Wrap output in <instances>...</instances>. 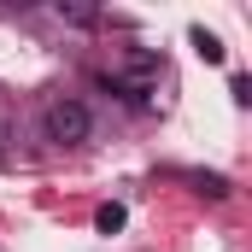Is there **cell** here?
I'll use <instances>...</instances> for the list:
<instances>
[{"mask_svg":"<svg viewBox=\"0 0 252 252\" xmlns=\"http://www.w3.org/2000/svg\"><path fill=\"white\" fill-rule=\"evenodd\" d=\"M41 124H47V141H53V147H82V141L94 135V112H88L82 100L59 94V100L47 106V118H41Z\"/></svg>","mask_w":252,"mask_h":252,"instance_id":"obj_1","label":"cell"},{"mask_svg":"<svg viewBox=\"0 0 252 252\" xmlns=\"http://www.w3.org/2000/svg\"><path fill=\"white\" fill-rule=\"evenodd\" d=\"M188 41H193V53H199L205 64H223V59H229V53H223V41H217L205 24H193V30H188Z\"/></svg>","mask_w":252,"mask_h":252,"instance_id":"obj_2","label":"cell"},{"mask_svg":"<svg viewBox=\"0 0 252 252\" xmlns=\"http://www.w3.org/2000/svg\"><path fill=\"white\" fill-rule=\"evenodd\" d=\"M188 182L205 193V199H229V176H217V170H188Z\"/></svg>","mask_w":252,"mask_h":252,"instance_id":"obj_3","label":"cell"},{"mask_svg":"<svg viewBox=\"0 0 252 252\" xmlns=\"http://www.w3.org/2000/svg\"><path fill=\"white\" fill-rule=\"evenodd\" d=\"M94 223H100V235H118V229H124V205H100Z\"/></svg>","mask_w":252,"mask_h":252,"instance_id":"obj_4","label":"cell"},{"mask_svg":"<svg viewBox=\"0 0 252 252\" xmlns=\"http://www.w3.org/2000/svg\"><path fill=\"white\" fill-rule=\"evenodd\" d=\"M229 88H235V100H241V106L252 100V76H247V70H235V76H229Z\"/></svg>","mask_w":252,"mask_h":252,"instance_id":"obj_5","label":"cell"},{"mask_svg":"<svg viewBox=\"0 0 252 252\" xmlns=\"http://www.w3.org/2000/svg\"><path fill=\"white\" fill-rule=\"evenodd\" d=\"M59 18H70V24H94V12H88V6H59Z\"/></svg>","mask_w":252,"mask_h":252,"instance_id":"obj_6","label":"cell"}]
</instances>
